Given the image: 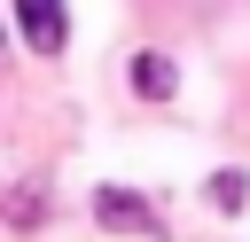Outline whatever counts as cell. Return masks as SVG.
<instances>
[{
	"mask_svg": "<svg viewBox=\"0 0 250 242\" xmlns=\"http://www.w3.org/2000/svg\"><path fill=\"white\" fill-rule=\"evenodd\" d=\"M94 219L109 234H141V242H164V219L133 195V187H94Z\"/></svg>",
	"mask_w": 250,
	"mask_h": 242,
	"instance_id": "obj_1",
	"label": "cell"
},
{
	"mask_svg": "<svg viewBox=\"0 0 250 242\" xmlns=\"http://www.w3.org/2000/svg\"><path fill=\"white\" fill-rule=\"evenodd\" d=\"M16 23H23V39H31V55H62V39H70L62 0H16Z\"/></svg>",
	"mask_w": 250,
	"mask_h": 242,
	"instance_id": "obj_2",
	"label": "cell"
},
{
	"mask_svg": "<svg viewBox=\"0 0 250 242\" xmlns=\"http://www.w3.org/2000/svg\"><path fill=\"white\" fill-rule=\"evenodd\" d=\"M133 86H141L148 101H164V94L180 86V70H172V55H141V62H133Z\"/></svg>",
	"mask_w": 250,
	"mask_h": 242,
	"instance_id": "obj_3",
	"label": "cell"
},
{
	"mask_svg": "<svg viewBox=\"0 0 250 242\" xmlns=\"http://www.w3.org/2000/svg\"><path fill=\"white\" fill-rule=\"evenodd\" d=\"M211 203L219 211H242L250 203V172H211Z\"/></svg>",
	"mask_w": 250,
	"mask_h": 242,
	"instance_id": "obj_4",
	"label": "cell"
}]
</instances>
